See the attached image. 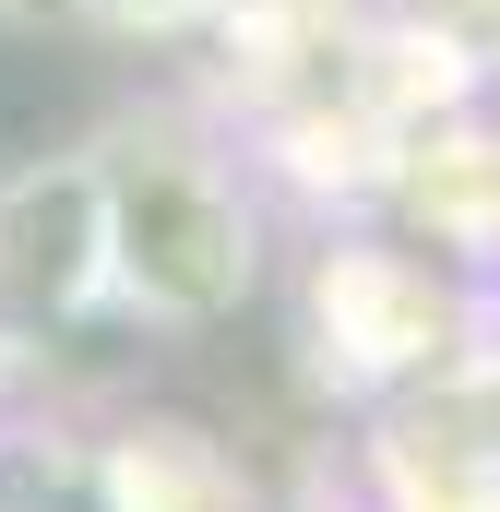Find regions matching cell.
<instances>
[{
  "label": "cell",
  "instance_id": "6da1fadb",
  "mask_svg": "<svg viewBox=\"0 0 500 512\" xmlns=\"http://www.w3.org/2000/svg\"><path fill=\"white\" fill-rule=\"evenodd\" d=\"M120 239H131V274H143V298H167V310H227L239 298V215L191 179V167H143L120 191Z\"/></svg>",
  "mask_w": 500,
  "mask_h": 512
},
{
  "label": "cell",
  "instance_id": "7a4b0ae2",
  "mask_svg": "<svg viewBox=\"0 0 500 512\" xmlns=\"http://www.w3.org/2000/svg\"><path fill=\"white\" fill-rule=\"evenodd\" d=\"M96 274V179H24L0 203V310H72Z\"/></svg>",
  "mask_w": 500,
  "mask_h": 512
},
{
  "label": "cell",
  "instance_id": "3957f363",
  "mask_svg": "<svg viewBox=\"0 0 500 512\" xmlns=\"http://www.w3.org/2000/svg\"><path fill=\"white\" fill-rule=\"evenodd\" d=\"M0 512H120L96 477L48 465V453H0Z\"/></svg>",
  "mask_w": 500,
  "mask_h": 512
}]
</instances>
